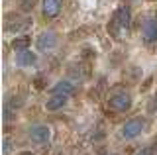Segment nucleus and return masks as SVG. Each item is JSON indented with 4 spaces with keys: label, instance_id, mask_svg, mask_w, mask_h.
<instances>
[{
    "label": "nucleus",
    "instance_id": "423d86ee",
    "mask_svg": "<svg viewBox=\"0 0 157 155\" xmlns=\"http://www.w3.org/2000/svg\"><path fill=\"white\" fill-rule=\"evenodd\" d=\"M141 37L145 43L157 41V18H147L141 26Z\"/></svg>",
    "mask_w": 157,
    "mask_h": 155
},
{
    "label": "nucleus",
    "instance_id": "7ed1b4c3",
    "mask_svg": "<svg viewBox=\"0 0 157 155\" xmlns=\"http://www.w3.org/2000/svg\"><path fill=\"white\" fill-rule=\"evenodd\" d=\"M144 128H145V120L144 118H132V120H128V122L122 126V138L124 139H134L137 138L141 132H144Z\"/></svg>",
    "mask_w": 157,
    "mask_h": 155
},
{
    "label": "nucleus",
    "instance_id": "f8f14e48",
    "mask_svg": "<svg viewBox=\"0 0 157 155\" xmlns=\"http://www.w3.org/2000/svg\"><path fill=\"white\" fill-rule=\"evenodd\" d=\"M12 47H14V51H26L28 47H29V37L28 36H18L16 40L12 41Z\"/></svg>",
    "mask_w": 157,
    "mask_h": 155
},
{
    "label": "nucleus",
    "instance_id": "9b49d317",
    "mask_svg": "<svg viewBox=\"0 0 157 155\" xmlns=\"http://www.w3.org/2000/svg\"><path fill=\"white\" fill-rule=\"evenodd\" d=\"M29 26H32V20H29V18H24V20H18L14 24H8L6 30L12 32V33H18V32H26Z\"/></svg>",
    "mask_w": 157,
    "mask_h": 155
},
{
    "label": "nucleus",
    "instance_id": "ddd939ff",
    "mask_svg": "<svg viewBox=\"0 0 157 155\" xmlns=\"http://www.w3.org/2000/svg\"><path fill=\"white\" fill-rule=\"evenodd\" d=\"M33 4H36V0H22V2H20V8H22L24 12H29L33 8Z\"/></svg>",
    "mask_w": 157,
    "mask_h": 155
},
{
    "label": "nucleus",
    "instance_id": "a211bd4d",
    "mask_svg": "<svg viewBox=\"0 0 157 155\" xmlns=\"http://www.w3.org/2000/svg\"><path fill=\"white\" fill-rule=\"evenodd\" d=\"M112 155H116V153H112Z\"/></svg>",
    "mask_w": 157,
    "mask_h": 155
},
{
    "label": "nucleus",
    "instance_id": "20e7f679",
    "mask_svg": "<svg viewBox=\"0 0 157 155\" xmlns=\"http://www.w3.org/2000/svg\"><path fill=\"white\" fill-rule=\"evenodd\" d=\"M29 139L37 145H45L49 139H51V130L49 126H43V124H36L29 128Z\"/></svg>",
    "mask_w": 157,
    "mask_h": 155
},
{
    "label": "nucleus",
    "instance_id": "f257e3e1",
    "mask_svg": "<svg viewBox=\"0 0 157 155\" xmlns=\"http://www.w3.org/2000/svg\"><path fill=\"white\" fill-rule=\"evenodd\" d=\"M130 24H132V10L128 6H120L114 12L112 22L108 24V32H110L114 37H120V32L130 30Z\"/></svg>",
    "mask_w": 157,
    "mask_h": 155
},
{
    "label": "nucleus",
    "instance_id": "dca6fc26",
    "mask_svg": "<svg viewBox=\"0 0 157 155\" xmlns=\"http://www.w3.org/2000/svg\"><path fill=\"white\" fill-rule=\"evenodd\" d=\"M155 110H157V96L149 102V112H155Z\"/></svg>",
    "mask_w": 157,
    "mask_h": 155
},
{
    "label": "nucleus",
    "instance_id": "f3484780",
    "mask_svg": "<svg viewBox=\"0 0 157 155\" xmlns=\"http://www.w3.org/2000/svg\"><path fill=\"white\" fill-rule=\"evenodd\" d=\"M20 155H33V153H29V151H24V153H20Z\"/></svg>",
    "mask_w": 157,
    "mask_h": 155
},
{
    "label": "nucleus",
    "instance_id": "39448f33",
    "mask_svg": "<svg viewBox=\"0 0 157 155\" xmlns=\"http://www.w3.org/2000/svg\"><path fill=\"white\" fill-rule=\"evenodd\" d=\"M108 106H110L114 112H126L132 106V94L130 93H116L108 100Z\"/></svg>",
    "mask_w": 157,
    "mask_h": 155
},
{
    "label": "nucleus",
    "instance_id": "0eeeda50",
    "mask_svg": "<svg viewBox=\"0 0 157 155\" xmlns=\"http://www.w3.org/2000/svg\"><path fill=\"white\" fill-rule=\"evenodd\" d=\"M43 2V16L45 18H57L61 14L63 0H41Z\"/></svg>",
    "mask_w": 157,
    "mask_h": 155
},
{
    "label": "nucleus",
    "instance_id": "9d476101",
    "mask_svg": "<svg viewBox=\"0 0 157 155\" xmlns=\"http://www.w3.org/2000/svg\"><path fill=\"white\" fill-rule=\"evenodd\" d=\"M16 63L20 67H33L37 63V55L33 53L32 49H26V51H20L16 55Z\"/></svg>",
    "mask_w": 157,
    "mask_h": 155
},
{
    "label": "nucleus",
    "instance_id": "6e6552de",
    "mask_svg": "<svg viewBox=\"0 0 157 155\" xmlns=\"http://www.w3.org/2000/svg\"><path fill=\"white\" fill-rule=\"evenodd\" d=\"M75 90H77V85L73 83L71 79H61L55 86H53V94H65V96H71V94H75Z\"/></svg>",
    "mask_w": 157,
    "mask_h": 155
},
{
    "label": "nucleus",
    "instance_id": "4468645a",
    "mask_svg": "<svg viewBox=\"0 0 157 155\" xmlns=\"http://www.w3.org/2000/svg\"><path fill=\"white\" fill-rule=\"evenodd\" d=\"M10 149H12V139H10V138H6V139H4V147H2L4 155H8V153H10Z\"/></svg>",
    "mask_w": 157,
    "mask_h": 155
},
{
    "label": "nucleus",
    "instance_id": "2eb2a0df",
    "mask_svg": "<svg viewBox=\"0 0 157 155\" xmlns=\"http://www.w3.org/2000/svg\"><path fill=\"white\" fill-rule=\"evenodd\" d=\"M136 155H153V149H151V147H141Z\"/></svg>",
    "mask_w": 157,
    "mask_h": 155
},
{
    "label": "nucleus",
    "instance_id": "f03ea898",
    "mask_svg": "<svg viewBox=\"0 0 157 155\" xmlns=\"http://www.w3.org/2000/svg\"><path fill=\"white\" fill-rule=\"evenodd\" d=\"M57 43H59V36H57V33L53 30H45V32L39 33V37L36 40V47H37V51L47 53V51L55 49Z\"/></svg>",
    "mask_w": 157,
    "mask_h": 155
},
{
    "label": "nucleus",
    "instance_id": "1a4fd4ad",
    "mask_svg": "<svg viewBox=\"0 0 157 155\" xmlns=\"http://www.w3.org/2000/svg\"><path fill=\"white\" fill-rule=\"evenodd\" d=\"M67 100H69V96H65V94H51L45 102V108L49 112H57V110H61L67 104Z\"/></svg>",
    "mask_w": 157,
    "mask_h": 155
}]
</instances>
